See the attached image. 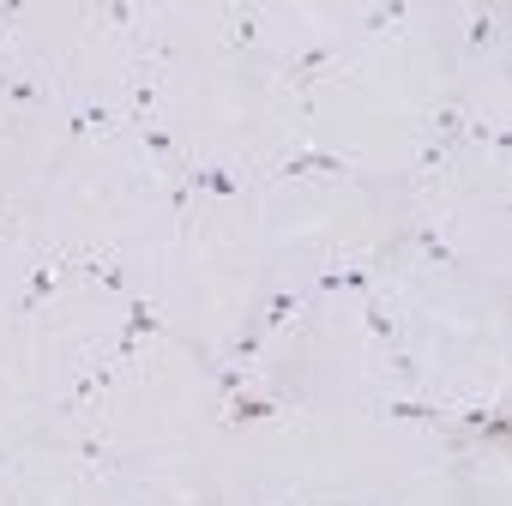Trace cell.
Returning a JSON list of instances; mask_svg holds the SVG:
<instances>
[{"instance_id":"22","label":"cell","mask_w":512,"mask_h":506,"mask_svg":"<svg viewBox=\"0 0 512 506\" xmlns=\"http://www.w3.org/2000/svg\"><path fill=\"white\" fill-rule=\"evenodd\" d=\"M13 19H19V0H7V7H0V61H7V31H13Z\"/></svg>"},{"instance_id":"13","label":"cell","mask_w":512,"mask_h":506,"mask_svg":"<svg viewBox=\"0 0 512 506\" xmlns=\"http://www.w3.org/2000/svg\"><path fill=\"white\" fill-rule=\"evenodd\" d=\"M296 314H302V290H272V302L253 314V320H260V332H266V338H278V332H290V326H296Z\"/></svg>"},{"instance_id":"19","label":"cell","mask_w":512,"mask_h":506,"mask_svg":"<svg viewBox=\"0 0 512 506\" xmlns=\"http://www.w3.org/2000/svg\"><path fill=\"white\" fill-rule=\"evenodd\" d=\"M404 19H410V7H404V0H392V7H368V13H362V31H368V37H386V31H398Z\"/></svg>"},{"instance_id":"21","label":"cell","mask_w":512,"mask_h":506,"mask_svg":"<svg viewBox=\"0 0 512 506\" xmlns=\"http://www.w3.org/2000/svg\"><path fill=\"white\" fill-rule=\"evenodd\" d=\"M139 145H145L151 157H163V163L175 157V133H169V127H157V121H151V127H139Z\"/></svg>"},{"instance_id":"20","label":"cell","mask_w":512,"mask_h":506,"mask_svg":"<svg viewBox=\"0 0 512 506\" xmlns=\"http://www.w3.org/2000/svg\"><path fill=\"white\" fill-rule=\"evenodd\" d=\"M446 163H452V151H446V145H434V139H422V151H416V181H434Z\"/></svg>"},{"instance_id":"12","label":"cell","mask_w":512,"mask_h":506,"mask_svg":"<svg viewBox=\"0 0 512 506\" xmlns=\"http://www.w3.org/2000/svg\"><path fill=\"white\" fill-rule=\"evenodd\" d=\"M362 320H368V344H374V350H398V332H404V326H398V308H392L380 290L368 296V314H362Z\"/></svg>"},{"instance_id":"11","label":"cell","mask_w":512,"mask_h":506,"mask_svg":"<svg viewBox=\"0 0 512 506\" xmlns=\"http://www.w3.org/2000/svg\"><path fill=\"white\" fill-rule=\"evenodd\" d=\"M67 452H73L91 476H115V470H121V452H115L103 434H73V440H67Z\"/></svg>"},{"instance_id":"18","label":"cell","mask_w":512,"mask_h":506,"mask_svg":"<svg viewBox=\"0 0 512 506\" xmlns=\"http://www.w3.org/2000/svg\"><path fill=\"white\" fill-rule=\"evenodd\" d=\"M272 416H278L272 398H247V392H241V398H229V416H223V422H229V428H247V422H272Z\"/></svg>"},{"instance_id":"9","label":"cell","mask_w":512,"mask_h":506,"mask_svg":"<svg viewBox=\"0 0 512 506\" xmlns=\"http://www.w3.org/2000/svg\"><path fill=\"white\" fill-rule=\"evenodd\" d=\"M464 121H470V103H440V109L422 121V139H434V145L458 151V145H464Z\"/></svg>"},{"instance_id":"24","label":"cell","mask_w":512,"mask_h":506,"mask_svg":"<svg viewBox=\"0 0 512 506\" xmlns=\"http://www.w3.org/2000/svg\"><path fill=\"white\" fill-rule=\"evenodd\" d=\"M266 506H308V500H296V494H266Z\"/></svg>"},{"instance_id":"25","label":"cell","mask_w":512,"mask_h":506,"mask_svg":"<svg viewBox=\"0 0 512 506\" xmlns=\"http://www.w3.org/2000/svg\"><path fill=\"white\" fill-rule=\"evenodd\" d=\"M350 506H392V500H350Z\"/></svg>"},{"instance_id":"5","label":"cell","mask_w":512,"mask_h":506,"mask_svg":"<svg viewBox=\"0 0 512 506\" xmlns=\"http://www.w3.org/2000/svg\"><path fill=\"white\" fill-rule=\"evenodd\" d=\"M356 163L350 157H332V151H290L284 163H272L266 181H314V175H350Z\"/></svg>"},{"instance_id":"23","label":"cell","mask_w":512,"mask_h":506,"mask_svg":"<svg viewBox=\"0 0 512 506\" xmlns=\"http://www.w3.org/2000/svg\"><path fill=\"white\" fill-rule=\"evenodd\" d=\"M19 235V211L13 205H0V241H13Z\"/></svg>"},{"instance_id":"3","label":"cell","mask_w":512,"mask_h":506,"mask_svg":"<svg viewBox=\"0 0 512 506\" xmlns=\"http://www.w3.org/2000/svg\"><path fill=\"white\" fill-rule=\"evenodd\" d=\"M368 410L380 422H410V428H428V434H452V410L446 404H416V398H368Z\"/></svg>"},{"instance_id":"15","label":"cell","mask_w":512,"mask_h":506,"mask_svg":"<svg viewBox=\"0 0 512 506\" xmlns=\"http://www.w3.org/2000/svg\"><path fill=\"white\" fill-rule=\"evenodd\" d=\"M500 25H506V19H500V7H476V13H470V31H464V49H470V55L500 49Z\"/></svg>"},{"instance_id":"7","label":"cell","mask_w":512,"mask_h":506,"mask_svg":"<svg viewBox=\"0 0 512 506\" xmlns=\"http://www.w3.org/2000/svg\"><path fill=\"white\" fill-rule=\"evenodd\" d=\"M97 19L115 31V43H127V49H133V61H139V55H151V31H139V25H145V13H139V7H127V0H109Z\"/></svg>"},{"instance_id":"4","label":"cell","mask_w":512,"mask_h":506,"mask_svg":"<svg viewBox=\"0 0 512 506\" xmlns=\"http://www.w3.org/2000/svg\"><path fill=\"white\" fill-rule=\"evenodd\" d=\"M121 368H127V362H115V356L103 350V356H97V362H91V368L79 374V386H73V392H67L61 404H55V416H79V410H85V404H91L97 392H109V386L121 380Z\"/></svg>"},{"instance_id":"17","label":"cell","mask_w":512,"mask_h":506,"mask_svg":"<svg viewBox=\"0 0 512 506\" xmlns=\"http://www.w3.org/2000/svg\"><path fill=\"white\" fill-rule=\"evenodd\" d=\"M127 332H133V338H145V332H169V320H163V308H157V302L127 296Z\"/></svg>"},{"instance_id":"1","label":"cell","mask_w":512,"mask_h":506,"mask_svg":"<svg viewBox=\"0 0 512 506\" xmlns=\"http://www.w3.org/2000/svg\"><path fill=\"white\" fill-rule=\"evenodd\" d=\"M350 61V49L338 43V37H320V43H308V49H296L284 67H278V85H284V97H314L320 85H332V73Z\"/></svg>"},{"instance_id":"16","label":"cell","mask_w":512,"mask_h":506,"mask_svg":"<svg viewBox=\"0 0 512 506\" xmlns=\"http://www.w3.org/2000/svg\"><path fill=\"white\" fill-rule=\"evenodd\" d=\"M181 175H187V187H193V193H223V199H229V193H247V181H235V175H229V169H217V163H187Z\"/></svg>"},{"instance_id":"10","label":"cell","mask_w":512,"mask_h":506,"mask_svg":"<svg viewBox=\"0 0 512 506\" xmlns=\"http://www.w3.org/2000/svg\"><path fill=\"white\" fill-rule=\"evenodd\" d=\"M121 127H115V115L103 109V103H79L73 115H67V145H79V139H115Z\"/></svg>"},{"instance_id":"14","label":"cell","mask_w":512,"mask_h":506,"mask_svg":"<svg viewBox=\"0 0 512 506\" xmlns=\"http://www.w3.org/2000/svg\"><path fill=\"white\" fill-rule=\"evenodd\" d=\"M260 43H266L260 13H253V7H235V13H229V37H223V49H229V55H241V49H260Z\"/></svg>"},{"instance_id":"2","label":"cell","mask_w":512,"mask_h":506,"mask_svg":"<svg viewBox=\"0 0 512 506\" xmlns=\"http://www.w3.org/2000/svg\"><path fill=\"white\" fill-rule=\"evenodd\" d=\"M73 266H79V247H61V253H43V260L31 266V284H25V296H19V320H31L67 278H73Z\"/></svg>"},{"instance_id":"8","label":"cell","mask_w":512,"mask_h":506,"mask_svg":"<svg viewBox=\"0 0 512 506\" xmlns=\"http://www.w3.org/2000/svg\"><path fill=\"white\" fill-rule=\"evenodd\" d=\"M410 241L422 247V260L440 266V272H458V266H464L458 253H452V241H446V229H440L434 217H416V223H410Z\"/></svg>"},{"instance_id":"6","label":"cell","mask_w":512,"mask_h":506,"mask_svg":"<svg viewBox=\"0 0 512 506\" xmlns=\"http://www.w3.org/2000/svg\"><path fill=\"white\" fill-rule=\"evenodd\" d=\"M0 103H7V109H43V103H55V79L49 73H7V67H0Z\"/></svg>"}]
</instances>
